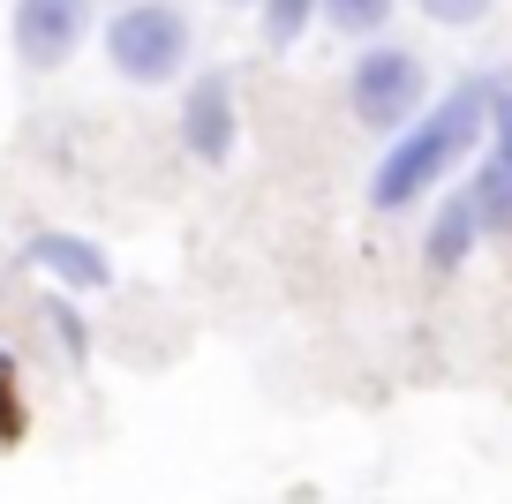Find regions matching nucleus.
I'll use <instances>...</instances> for the list:
<instances>
[{
    "label": "nucleus",
    "instance_id": "nucleus-1",
    "mask_svg": "<svg viewBox=\"0 0 512 504\" xmlns=\"http://www.w3.org/2000/svg\"><path fill=\"white\" fill-rule=\"evenodd\" d=\"M482 136H490V83H460L452 98H437L430 113H415V121L392 136V151H384L377 174H369V204L407 211L415 196H430Z\"/></svg>",
    "mask_w": 512,
    "mask_h": 504
},
{
    "label": "nucleus",
    "instance_id": "nucleus-8",
    "mask_svg": "<svg viewBox=\"0 0 512 504\" xmlns=\"http://www.w3.org/2000/svg\"><path fill=\"white\" fill-rule=\"evenodd\" d=\"M467 196H475V219L482 226H505L512 219V158L490 151V166L475 174V189H467Z\"/></svg>",
    "mask_w": 512,
    "mask_h": 504
},
{
    "label": "nucleus",
    "instance_id": "nucleus-12",
    "mask_svg": "<svg viewBox=\"0 0 512 504\" xmlns=\"http://www.w3.org/2000/svg\"><path fill=\"white\" fill-rule=\"evenodd\" d=\"M490 106H497V113H490V128H497V151L512 158V91H505V98L490 91Z\"/></svg>",
    "mask_w": 512,
    "mask_h": 504
},
{
    "label": "nucleus",
    "instance_id": "nucleus-7",
    "mask_svg": "<svg viewBox=\"0 0 512 504\" xmlns=\"http://www.w3.org/2000/svg\"><path fill=\"white\" fill-rule=\"evenodd\" d=\"M475 234H482V219H475V196L460 189L445 211H437L430 241H422V249H430V271H460V264H467V249H475Z\"/></svg>",
    "mask_w": 512,
    "mask_h": 504
},
{
    "label": "nucleus",
    "instance_id": "nucleus-3",
    "mask_svg": "<svg viewBox=\"0 0 512 504\" xmlns=\"http://www.w3.org/2000/svg\"><path fill=\"white\" fill-rule=\"evenodd\" d=\"M422 98H430V68L407 46H369L362 61L347 68V106H354V121L377 128V136H400L422 113Z\"/></svg>",
    "mask_w": 512,
    "mask_h": 504
},
{
    "label": "nucleus",
    "instance_id": "nucleus-6",
    "mask_svg": "<svg viewBox=\"0 0 512 504\" xmlns=\"http://www.w3.org/2000/svg\"><path fill=\"white\" fill-rule=\"evenodd\" d=\"M23 264H31V271H53V279L76 286V294H98V286H113L106 249H98V241H83V234H31Z\"/></svg>",
    "mask_w": 512,
    "mask_h": 504
},
{
    "label": "nucleus",
    "instance_id": "nucleus-5",
    "mask_svg": "<svg viewBox=\"0 0 512 504\" xmlns=\"http://www.w3.org/2000/svg\"><path fill=\"white\" fill-rule=\"evenodd\" d=\"M181 143H189L204 166H226L241 143V106H234V83L226 76H196L189 98H181Z\"/></svg>",
    "mask_w": 512,
    "mask_h": 504
},
{
    "label": "nucleus",
    "instance_id": "nucleus-11",
    "mask_svg": "<svg viewBox=\"0 0 512 504\" xmlns=\"http://www.w3.org/2000/svg\"><path fill=\"white\" fill-rule=\"evenodd\" d=\"M497 0H422V16L430 23H445V31H475L482 16H490Z\"/></svg>",
    "mask_w": 512,
    "mask_h": 504
},
{
    "label": "nucleus",
    "instance_id": "nucleus-10",
    "mask_svg": "<svg viewBox=\"0 0 512 504\" xmlns=\"http://www.w3.org/2000/svg\"><path fill=\"white\" fill-rule=\"evenodd\" d=\"M309 16H317V0H264V46L287 53L294 38L309 31Z\"/></svg>",
    "mask_w": 512,
    "mask_h": 504
},
{
    "label": "nucleus",
    "instance_id": "nucleus-9",
    "mask_svg": "<svg viewBox=\"0 0 512 504\" xmlns=\"http://www.w3.org/2000/svg\"><path fill=\"white\" fill-rule=\"evenodd\" d=\"M317 16L332 23V31H347V38H377L384 16H392V0H317Z\"/></svg>",
    "mask_w": 512,
    "mask_h": 504
},
{
    "label": "nucleus",
    "instance_id": "nucleus-4",
    "mask_svg": "<svg viewBox=\"0 0 512 504\" xmlns=\"http://www.w3.org/2000/svg\"><path fill=\"white\" fill-rule=\"evenodd\" d=\"M83 31H91V0H16V23H8V38H16V61L38 68V76L76 61Z\"/></svg>",
    "mask_w": 512,
    "mask_h": 504
},
{
    "label": "nucleus",
    "instance_id": "nucleus-2",
    "mask_svg": "<svg viewBox=\"0 0 512 504\" xmlns=\"http://www.w3.org/2000/svg\"><path fill=\"white\" fill-rule=\"evenodd\" d=\"M189 46H196V31L174 0H128L106 23V61L128 83H174L189 68Z\"/></svg>",
    "mask_w": 512,
    "mask_h": 504
}]
</instances>
